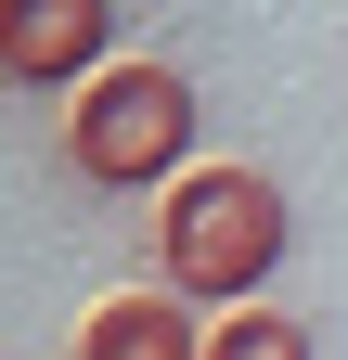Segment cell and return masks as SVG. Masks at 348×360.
Masks as SVG:
<instances>
[{"label": "cell", "mask_w": 348, "mask_h": 360, "mask_svg": "<svg viewBox=\"0 0 348 360\" xmlns=\"http://www.w3.org/2000/svg\"><path fill=\"white\" fill-rule=\"evenodd\" d=\"M284 245H297V206H284V180L245 167V155L181 167L155 193V283H181L194 309H245L284 270Z\"/></svg>", "instance_id": "obj_1"}, {"label": "cell", "mask_w": 348, "mask_h": 360, "mask_svg": "<svg viewBox=\"0 0 348 360\" xmlns=\"http://www.w3.org/2000/svg\"><path fill=\"white\" fill-rule=\"evenodd\" d=\"M194 129H206L194 77L129 52V65H104V77L65 103V167L91 180V193H168V180L194 167Z\"/></svg>", "instance_id": "obj_2"}, {"label": "cell", "mask_w": 348, "mask_h": 360, "mask_svg": "<svg viewBox=\"0 0 348 360\" xmlns=\"http://www.w3.org/2000/svg\"><path fill=\"white\" fill-rule=\"evenodd\" d=\"M116 52V0H0V77L13 90H91Z\"/></svg>", "instance_id": "obj_3"}, {"label": "cell", "mask_w": 348, "mask_h": 360, "mask_svg": "<svg viewBox=\"0 0 348 360\" xmlns=\"http://www.w3.org/2000/svg\"><path fill=\"white\" fill-rule=\"evenodd\" d=\"M77 360H206V322L181 283H142V296H104L77 322Z\"/></svg>", "instance_id": "obj_4"}, {"label": "cell", "mask_w": 348, "mask_h": 360, "mask_svg": "<svg viewBox=\"0 0 348 360\" xmlns=\"http://www.w3.org/2000/svg\"><path fill=\"white\" fill-rule=\"evenodd\" d=\"M206 360H310V322H297V309H220V322H206Z\"/></svg>", "instance_id": "obj_5"}]
</instances>
